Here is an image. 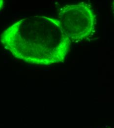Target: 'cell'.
I'll list each match as a JSON object with an SVG mask.
<instances>
[{
  "instance_id": "6da1fadb",
  "label": "cell",
  "mask_w": 114,
  "mask_h": 128,
  "mask_svg": "<svg viewBox=\"0 0 114 128\" xmlns=\"http://www.w3.org/2000/svg\"><path fill=\"white\" fill-rule=\"evenodd\" d=\"M0 40L16 59L39 65L63 63L71 44L59 20L46 16L17 21L2 32Z\"/></svg>"
},
{
  "instance_id": "277c9868",
  "label": "cell",
  "mask_w": 114,
  "mask_h": 128,
  "mask_svg": "<svg viewBox=\"0 0 114 128\" xmlns=\"http://www.w3.org/2000/svg\"><path fill=\"white\" fill-rule=\"evenodd\" d=\"M112 8H113V13H114V0L113 2V4H112Z\"/></svg>"
},
{
  "instance_id": "7a4b0ae2",
  "label": "cell",
  "mask_w": 114,
  "mask_h": 128,
  "mask_svg": "<svg viewBox=\"0 0 114 128\" xmlns=\"http://www.w3.org/2000/svg\"><path fill=\"white\" fill-rule=\"evenodd\" d=\"M71 42H79L90 37L95 29L96 16L89 4L81 2L62 8L58 19Z\"/></svg>"
},
{
  "instance_id": "3957f363",
  "label": "cell",
  "mask_w": 114,
  "mask_h": 128,
  "mask_svg": "<svg viewBox=\"0 0 114 128\" xmlns=\"http://www.w3.org/2000/svg\"><path fill=\"white\" fill-rule=\"evenodd\" d=\"M4 5V1L3 0H0V10L3 8Z\"/></svg>"
}]
</instances>
